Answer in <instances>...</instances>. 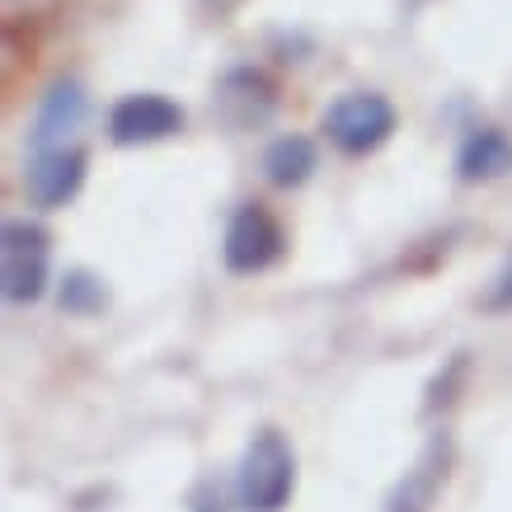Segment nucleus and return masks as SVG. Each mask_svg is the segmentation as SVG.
<instances>
[{"label": "nucleus", "instance_id": "nucleus-7", "mask_svg": "<svg viewBox=\"0 0 512 512\" xmlns=\"http://www.w3.org/2000/svg\"><path fill=\"white\" fill-rule=\"evenodd\" d=\"M447 466H451V442L433 437L428 451L419 456V466L404 470V480L395 484L386 512H428L437 503V494H442V484H447Z\"/></svg>", "mask_w": 512, "mask_h": 512}, {"label": "nucleus", "instance_id": "nucleus-3", "mask_svg": "<svg viewBox=\"0 0 512 512\" xmlns=\"http://www.w3.org/2000/svg\"><path fill=\"white\" fill-rule=\"evenodd\" d=\"M0 278L5 301L29 306L47 292V231L33 221H5L0 231Z\"/></svg>", "mask_w": 512, "mask_h": 512}, {"label": "nucleus", "instance_id": "nucleus-5", "mask_svg": "<svg viewBox=\"0 0 512 512\" xmlns=\"http://www.w3.org/2000/svg\"><path fill=\"white\" fill-rule=\"evenodd\" d=\"M184 127V109L165 94H127L109 113V137L118 146H151Z\"/></svg>", "mask_w": 512, "mask_h": 512}, {"label": "nucleus", "instance_id": "nucleus-14", "mask_svg": "<svg viewBox=\"0 0 512 512\" xmlns=\"http://www.w3.org/2000/svg\"><path fill=\"white\" fill-rule=\"evenodd\" d=\"M202 10H207V15L212 19H231V15H240V10H245L249 0H198Z\"/></svg>", "mask_w": 512, "mask_h": 512}, {"label": "nucleus", "instance_id": "nucleus-9", "mask_svg": "<svg viewBox=\"0 0 512 512\" xmlns=\"http://www.w3.org/2000/svg\"><path fill=\"white\" fill-rule=\"evenodd\" d=\"M456 170H461V179H470V184L512 174V137L503 132V127H475V132L461 141Z\"/></svg>", "mask_w": 512, "mask_h": 512}, {"label": "nucleus", "instance_id": "nucleus-8", "mask_svg": "<svg viewBox=\"0 0 512 512\" xmlns=\"http://www.w3.org/2000/svg\"><path fill=\"white\" fill-rule=\"evenodd\" d=\"M80 118H85V90H80L76 80H57V85L43 94L38 118H33V137H29L33 156L66 146V137L80 127Z\"/></svg>", "mask_w": 512, "mask_h": 512}, {"label": "nucleus", "instance_id": "nucleus-12", "mask_svg": "<svg viewBox=\"0 0 512 512\" xmlns=\"http://www.w3.org/2000/svg\"><path fill=\"white\" fill-rule=\"evenodd\" d=\"M62 306L71 315L99 311V306H104V287H99L90 273H71V278H66V287H62Z\"/></svg>", "mask_w": 512, "mask_h": 512}, {"label": "nucleus", "instance_id": "nucleus-10", "mask_svg": "<svg viewBox=\"0 0 512 512\" xmlns=\"http://www.w3.org/2000/svg\"><path fill=\"white\" fill-rule=\"evenodd\" d=\"M221 118L231 127H249V123H264L268 113H273V85L264 76H254V71H231V76L221 80Z\"/></svg>", "mask_w": 512, "mask_h": 512}, {"label": "nucleus", "instance_id": "nucleus-11", "mask_svg": "<svg viewBox=\"0 0 512 512\" xmlns=\"http://www.w3.org/2000/svg\"><path fill=\"white\" fill-rule=\"evenodd\" d=\"M264 174L278 188H296L315 174V141L311 137H278L264 151Z\"/></svg>", "mask_w": 512, "mask_h": 512}, {"label": "nucleus", "instance_id": "nucleus-13", "mask_svg": "<svg viewBox=\"0 0 512 512\" xmlns=\"http://www.w3.org/2000/svg\"><path fill=\"white\" fill-rule=\"evenodd\" d=\"M484 306H489V311H512V259L494 278V287H489V296H484Z\"/></svg>", "mask_w": 512, "mask_h": 512}, {"label": "nucleus", "instance_id": "nucleus-2", "mask_svg": "<svg viewBox=\"0 0 512 512\" xmlns=\"http://www.w3.org/2000/svg\"><path fill=\"white\" fill-rule=\"evenodd\" d=\"M325 132L343 156H367L376 146H386L390 132H395V104H390L386 94L353 90L329 104Z\"/></svg>", "mask_w": 512, "mask_h": 512}, {"label": "nucleus", "instance_id": "nucleus-1", "mask_svg": "<svg viewBox=\"0 0 512 512\" xmlns=\"http://www.w3.org/2000/svg\"><path fill=\"white\" fill-rule=\"evenodd\" d=\"M292 484H296V461H292V447L282 442V433L278 428L254 433V442L245 447V461H240V475H235L240 508L282 512L287 498H292Z\"/></svg>", "mask_w": 512, "mask_h": 512}, {"label": "nucleus", "instance_id": "nucleus-6", "mask_svg": "<svg viewBox=\"0 0 512 512\" xmlns=\"http://www.w3.org/2000/svg\"><path fill=\"white\" fill-rule=\"evenodd\" d=\"M80 184H85V151H76V146L29 156V198L38 207H62L80 193Z\"/></svg>", "mask_w": 512, "mask_h": 512}, {"label": "nucleus", "instance_id": "nucleus-4", "mask_svg": "<svg viewBox=\"0 0 512 512\" xmlns=\"http://www.w3.org/2000/svg\"><path fill=\"white\" fill-rule=\"evenodd\" d=\"M282 249H287V235H282V221L259 207V202H249L231 217L226 226V245H221V259L231 273H264L282 259Z\"/></svg>", "mask_w": 512, "mask_h": 512}]
</instances>
